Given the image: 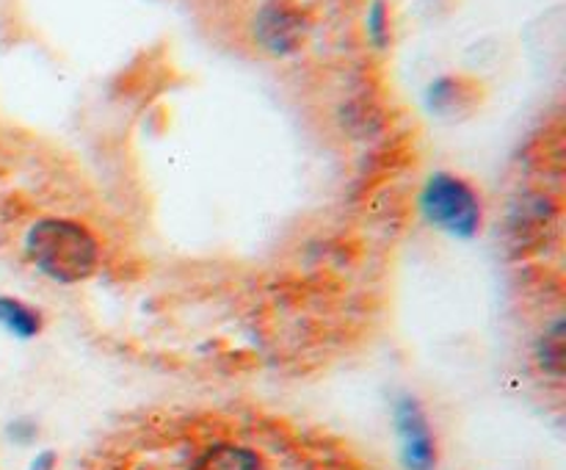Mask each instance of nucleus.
<instances>
[{"mask_svg":"<svg viewBox=\"0 0 566 470\" xmlns=\"http://www.w3.org/2000/svg\"><path fill=\"white\" fill-rule=\"evenodd\" d=\"M396 429L401 437L403 464L409 470H434L437 440L426 412L415 398H401L396 407Z\"/></svg>","mask_w":566,"mask_h":470,"instance_id":"4","label":"nucleus"},{"mask_svg":"<svg viewBox=\"0 0 566 470\" xmlns=\"http://www.w3.org/2000/svg\"><path fill=\"white\" fill-rule=\"evenodd\" d=\"M365 31L374 48L385 50L392 39V22H390V6L385 0H374L365 14Z\"/></svg>","mask_w":566,"mask_h":470,"instance_id":"9","label":"nucleus"},{"mask_svg":"<svg viewBox=\"0 0 566 470\" xmlns=\"http://www.w3.org/2000/svg\"><path fill=\"white\" fill-rule=\"evenodd\" d=\"M536 363L545 374L564 376L566 368V324L564 318H556L542 337L536 341Z\"/></svg>","mask_w":566,"mask_h":470,"instance_id":"8","label":"nucleus"},{"mask_svg":"<svg viewBox=\"0 0 566 470\" xmlns=\"http://www.w3.org/2000/svg\"><path fill=\"white\" fill-rule=\"evenodd\" d=\"M0 326L17 337H36L42 332L44 318L31 304L14 296H0Z\"/></svg>","mask_w":566,"mask_h":470,"instance_id":"7","label":"nucleus"},{"mask_svg":"<svg viewBox=\"0 0 566 470\" xmlns=\"http://www.w3.org/2000/svg\"><path fill=\"white\" fill-rule=\"evenodd\" d=\"M462 100V81L457 77H442V81L431 83L429 88V103L437 111H451L453 103Z\"/></svg>","mask_w":566,"mask_h":470,"instance_id":"10","label":"nucleus"},{"mask_svg":"<svg viewBox=\"0 0 566 470\" xmlns=\"http://www.w3.org/2000/svg\"><path fill=\"white\" fill-rule=\"evenodd\" d=\"M25 254L48 280L77 285L99 265V241L86 224L72 219H39L25 236Z\"/></svg>","mask_w":566,"mask_h":470,"instance_id":"1","label":"nucleus"},{"mask_svg":"<svg viewBox=\"0 0 566 470\" xmlns=\"http://www.w3.org/2000/svg\"><path fill=\"white\" fill-rule=\"evenodd\" d=\"M310 22L287 3H265L252 22L254 42L271 55H293L307 39Z\"/></svg>","mask_w":566,"mask_h":470,"instance_id":"3","label":"nucleus"},{"mask_svg":"<svg viewBox=\"0 0 566 470\" xmlns=\"http://www.w3.org/2000/svg\"><path fill=\"white\" fill-rule=\"evenodd\" d=\"M31 470H55V453L53 451H44L33 459Z\"/></svg>","mask_w":566,"mask_h":470,"instance_id":"11","label":"nucleus"},{"mask_svg":"<svg viewBox=\"0 0 566 470\" xmlns=\"http://www.w3.org/2000/svg\"><path fill=\"white\" fill-rule=\"evenodd\" d=\"M420 213L437 230L470 241L484 224V205L468 180L451 171H437L420 191Z\"/></svg>","mask_w":566,"mask_h":470,"instance_id":"2","label":"nucleus"},{"mask_svg":"<svg viewBox=\"0 0 566 470\" xmlns=\"http://www.w3.org/2000/svg\"><path fill=\"white\" fill-rule=\"evenodd\" d=\"M191 470H265V462L252 448L219 442V446H210L208 451L199 453Z\"/></svg>","mask_w":566,"mask_h":470,"instance_id":"6","label":"nucleus"},{"mask_svg":"<svg viewBox=\"0 0 566 470\" xmlns=\"http://www.w3.org/2000/svg\"><path fill=\"white\" fill-rule=\"evenodd\" d=\"M556 221V205L547 194L525 191L520 194L514 202L512 213H509V230H512V241L520 247H528L536 238L547 236V227Z\"/></svg>","mask_w":566,"mask_h":470,"instance_id":"5","label":"nucleus"}]
</instances>
